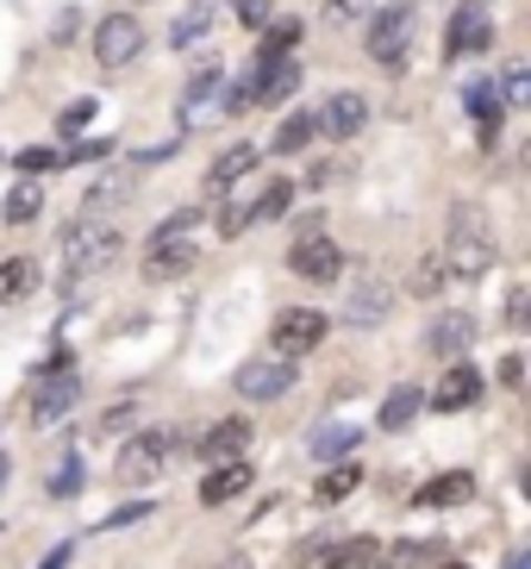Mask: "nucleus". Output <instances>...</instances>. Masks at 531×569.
Returning a JSON list of instances; mask_svg holds the SVG:
<instances>
[{
    "instance_id": "obj_1",
    "label": "nucleus",
    "mask_w": 531,
    "mask_h": 569,
    "mask_svg": "<svg viewBox=\"0 0 531 569\" xmlns=\"http://www.w3.org/2000/svg\"><path fill=\"white\" fill-rule=\"evenodd\" d=\"M444 276L450 282H482L488 269L500 263V244H494V232H488V219L475 213L469 201H457L450 207V238H444Z\"/></svg>"
},
{
    "instance_id": "obj_2",
    "label": "nucleus",
    "mask_w": 531,
    "mask_h": 569,
    "mask_svg": "<svg viewBox=\"0 0 531 569\" xmlns=\"http://www.w3.org/2000/svg\"><path fill=\"white\" fill-rule=\"evenodd\" d=\"M413 38H419V0H382V7H369L363 51L375 69H407Z\"/></svg>"
},
{
    "instance_id": "obj_3",
    "label": "nucleus",
    "mask_w": 531,
    "mask_h": 569,
    "mask_svg": "<svg viewBox=\"0 0 531 569\" xmlns=\"http://www.w3.org/2000/svg\"><path fill=\"white\" fill-rule=\"evenodd\" d=\"M119 251H126V238H119V226H100V219H76V226L63 232L69 282H82V276H94V269H107Z\"/></svg>"
},
{
    "instance_id": "obj_4",
    "label": "nucleus",
    "mask_w": 531,
    "mask_h": 569,
    "mask_svg": "<svg viewBox=\"0 0 531 569\" xmlns=\"http://www.w3.org/2000/svg\"><path fill=\"white\" fill-rule=\"evenodd\" d=\"M325 332H332V319L319 313V307H282V313L269 319V351L300 363V357H313L325 345Z\"/></svg>"
},
{
    "instance_id": "obj_5",
    "label": "nucleus",
    "mask_w": 531,
    "mask_h": 569,
    "mask_svg": "<svg viewBox=\"0 0 531 569\" xmlns=\"http://www.w3.org/2000/svg\"><path fill=\"white\" fill-rule=\"evenodd\" d=\"M176 451H182V432H176V426L132 432V438H126V451H119V463H113V476L132 488V482H144V476H157V469H163Z\"/></svg>"
},
{
    "instance_id": "obj_6",
    "label": "nucleus",
    "mask_w": 531,
    "mask_h": 569,
    "mask_svg": "<svg viewBox=\"0 0 531 569\" xmlns=\"http://www.w3.org/2000/svg\"><path fill=\"white\" fill-rule=\"evenodd\" d=\"M288 269H294V282H338L344 276V251H338V238L332 232H319V226H307V232L294 238V251H288Z\"/></svg>"
},
{
    "instance_id": "obj_7",
    "label": "nucleus",
    "mask_w": 531,
    "mask_h": 569,
    "mask_svg": "<svg viewBox=\"0 0 531 569\" xmlns=\"http://www.w3.org/2000/svg\"><path fill=\"white\" fill-rule=\"evenodd\" d=\"M288 388H294V363L288 357H250V363H238V376H232V395L244 407H263V401H282Z\"/></svg>"
},
{
    "instance_id": "obj_8",
    "label": "nucleus",
    "mask_w": 531,
    "mask_h": 569,
    "mask_svg": "<svg viewBox=\"0 0 531 569\" xmlns=\"http://www.w3.org/2000/svg\"><path fill=\"white\" fill-rule=\"evenodd\" d=\"M482 395H488V376L469 357H450L444 363V376L432 382V413H469V407H482Z\"/></svg>"
},
{
    "instance_id": "obj_9",
    "label": "nucleus",
    "mask_w": 531,
    "mask_h": 569,
    "mask_svg": "<svg viewBox=\"0 0 531 569\" xmlns=\"http://www.w3.org/2000/svg\"><path fill=\"white\" fill-rule=\"evenodd\" d=\"M144 57V19L138 13H107L94 26V63L100 69H126Z\"/></svg>"
},
{
    "instance_id": "obj_10",
    "label": "nucleus",
    "mask_w": 531,
    "mask_h": 569,
    "mask_svg": "<svg viewBox=\"0 0 531 569\" xmlns=\"http://www.w3.org/2000/svg\"><path fill=\"white\" fill-rule=\"evenodd\" d=\"M494 44V26H488L482 0H457L444 26V63H463V57H482Z\"/></svg>"
},
{
    "instance_id": "obj_11",
    "label": "nucleus",
    "mask_w": 531,
    "mask_h": 569,
    "mask_svg": "<svg viewBox=\"0 0 531 569\" xmlns=\"http://www.w3.org/2000/svg\"><path fill=\"white\" fill-rule=\"evenodd\" d=\"M363 126H369V94H357V88H338L313 107V132L332 138V144H350Z\"/></svg>"
},
{
    "instance_id": "obj_12",
    "label": "nucleus",
    "mask_w": 531,
    "mask_h": 569,
    "mask_svg": "<svg viewBox=\"0 0 531 569\" xmlns=\"http://www.w3.org/2000/svg\"><path fill=\"white\" fill-rule=\"evenodd\" d=\"M69 407H82V376H76V369H50V376H38L26 419H32V426H57Z\"/></svg>"
},
{
    "instance_id": "obj_13",
    "label": "nucleus",
    "mask_w": 531,
    "mask_h": 569,
    "mask_svg": "<svg viewBox=\"0 0 531 569\" xmlns=\"http://www.w3.org/2000/svg\"><path fill=\"white\" fill-rule=\"evenodd\" d=\"M475 338H482V319L469 313V307H444V313L425 326V351L432 357H469Z\"/></svg>"
},
{
    "instance_id": "obj_14",
    "label": "nucleus",
    "mask_w": 531,
    "mask_h": 569,
    "mask_svg": "<svg viewBox=\"0 0 531 569\" xmlns=\"http://www.w3.org/2000/svg\"><path fill=\"white\" fill-rule=\"evenodd\" d=\"M300 57H257V94H250V107H282V101H294L300 94Z\"/></svg>"
},
{
    "instance_id": "obj_15",
    "label": "nucleus",
    "mask_w": 531,
    "mask_h": 569,
    "mask_svg": "<svg viewBox=\"0 0 531 569\" xmlns=\"http://www.w3.org/2000/svg\"><path fill=\"white\" fill-rule=\"evenodd\" d=\"M388 313H394V288L382 276H357L344 295V326H382Z\"/></svg>"
},
{
    "instance_id": "obj_16",
    "label": "nucleus",
    "mask_w": 531,
    "mask_h": 569,
    "mask_svg": "<svg viewBox=\"0 0 531 569\" xmlns=\"http://www.w3.org/2000/svg\"><path fill=\"white\" fill-rule=\"evenodd\" d=\"M257 482V469L244 463V457H232V463H207V476H200V507H226L238 501L244 488Z\"/></svg>"
},
{
    "instance_id": "obj_17",
    "label": "nucleus",
    "mask_w": 531,
    "mask_h": 569,
    "mask_svg": "<svg viewBox=\"0 0 531 569\" xmlns=\"http://www.w3.org/2000/svg\"><path fill=\"white\" fill-rule=\"evenodd\" d=\"M469 501H475V476L469 469H444V476H432L413 495V507H425V513H450V507H469Z\"/></svg>"
},
{
    "instance_id": "obj_18",
    "label": "nucleus",
    "mask_w": 531,
    "mask_h": 569,
    "mask_svg": "<svg viewBox=\"0 0 531 569\" xmlns=\"http://www.w3.org/2000/svg\"><path fill=\"white\" fill-rule=\"evenodd\" d=\"M244 451H250V419L244 413L213 419L207 438H200V457H207V463H232V457H244Z\"/></svg>"
},
{
    "instance_id": "obj_19",
    "label": "nucleus",
    "mask_w": 531,
    "mask_h": 569,
    "mask_svg": "<svg viewBox=\"0 0 531 569\" xmlns=\"http://www.w3.org/2000/svg\"><path fill=\"white\" fill-rule=\"evenodd\" d=\"M257 163H263V151H257V144H232V151H219L213 169H207V194H213V201H226V194H232V188L244 182Z\"/></svg>"
},
{
    "instance_id": "obj_20",
    "label": "nucleus",
    "mask_w": 531,
    "mask_h": 569,
    "mask_svg": "<svg viewBox=\"0 0 531 569\" xmlns=\"http://www.w3.org/2000/svg\"><path fill=\"white\" fill-rule=\"evenodd\" d=\"M213 26H219V0H188L182 13L169 19V44L176 51H194V44L213 38Z\"/></svg>"
},
{
    "instance_id": "obj_21",
    "label": "nucleus",
    "mask_w": 531,
    "mask_h": 569,
    "mask_svg": "<svg viewBox=\"0 0 531 569\" xmlns=\"http://www.w3.org/2000/svg\"><path fill=\"white\" fill-rule=\"evenodd\" d=\"M463 107H469V119H475V138H482V144H494L500 138V119H507V107H500V88L488 82H469L463 88Z\"/></svg>"
},
{
    "instance_id": "obj_22",
    "label": "nucleus",
    "mask_w": 531,
    "mask_h": 569,
    "mask_svg": "<svg viewBox=\"0 0 531 569\" xmlns=\"http://www.w3.org/2000/svg\"><path fill=\"white\" fill-rule=\"evenodd\" d=\"M194 269V238H169V244H150L144 251V276L150 282H176Z\"/></svg>"
},
{
    "instance_id": "obj_23",
    "label": "nucleus",
    "mask_w": 531,
    "mask_h": 569,
    "mask_svg": "<svg viewBox=\"0 0 531 569\" xmlns=\"http://www.w3.org/2000/svg\"><path fill=\"white\" fill-rule=\"evenodd\" d=\"M419 413H425V388L400 382V388H388V401H382V413H375V426H382V432H407Z\"/></svg>"
},
{
    "instance_id": "obj_24",
    "label": "nucleus",
    "mask_w": 531,
    "mask_h": 569,
    "mask_svg": "<svg viewBox=\"0 0 531 569\" xmlns=\"http://www.w3.org/2000/svg\"><path fill=\"white\" fill-rule=\"evenodd\" d=\"M313 138H319L313 132V113H288L282 126H275V138H269V151H275V157H300Z\"/></svg>"
},
{
    "instance_id": "obj_25",
    "label": "nucleus",
    "mask_w": 531,
    "mask_h": 569,
    "mask_svg": "<svg viewBox=\"0 0 531 569\" xmlns=\"http://www.w3.org/2000/svg\"><path fill=\"white\" fill-rule=\"evenodd\" d=\"M357 438H363L357 426H344V419H325V426L313 432V457H319V463H332V457H350V451H357Z\"/></svg>"
},
{
    "instance_id": "obj_26",
    "label": "nucleus",
    "mask_w": 531,
    "mask_h": 569,
    "mask_svg": "<svg viewBox=\"0 0 531 569\" xmlns=\"http://www.w3.org/2000/svg\"><path fill=\"white\" fill-rule=\"evenodd\" d=\"M50 501H76V495H82V488H88V463H82V451H69L63 457V463H57V469H50Z\"/></svg>"
},
{
    "instance_id": "obj_27",
    "label": "nucleus",
    "mask_w": 531,
    "mask_h": 569,
    "mask_svg": "<svg viewBox=\"0 0 531 569\" xmlns=\"http://www.w3.org/2000/svg\"><path fill=\"white\" fill-rule=\"evenodd\" d=\"M357 482H363V469H357V463H338V469H325V476H319L313 501H319V507H338V501H344V495H350Z\"/></svg>"
},
{
    "instance_id": "obj_28",
    "label": "nucleus",
    "mask_w": 531,
    "mask_h": 569,
    "mask_svg": "<svg viewBox=\"0 0 531 569\" xmlns=\"http://www.w3.org/2000/svg\"><path fill=\"white\" fill-rule=\"evenodd\" d=\"M219 82H226V69L207 57V63H194V76H188V88H182V107H200V101H213L219 94Z\"/></svg>"
},
{
    "instance_id": "obj_29",
    "label": "nucleus",
    "mask_w": 531,
    "mask_h": 569,
    "mask_svg": "<svg viewBox=\"0 0 531 569\" xmlns=\"http://www.w3.org/2000/svg\"><path fill=\"white\" fill-rule=\"evenodd\" d=\"M38 207H44V194H38V182L26 176V182H19L13 194H7V226H32Z\"/></svg>"
},
{
    "instance_id": "obj_30",
    "label": "nucleus",
    "mask_w": 531,
    "mask_h": 569,
    "mask_svg": "<svg viewBox=\"0 0 531 569\" xmlns=\"http://www.w3.org/2000/svg\"><path fill=\"white\" fill-rule=\"evenodd\" d=\"M375 557V538H344V545H332V551L319 557V569H357Z\"/></svg>"
},
{
    "instance_id": "obj_31",
    "label": "nucleus",
    "mask_w": 531,
    "mask_h": 569,
    "mask_svg": "<svg viewBox=\"0 0 531 569\" xmlns=\"http://www.w3.org/2000/svg\"><path fill=\"white\" fill-rule=\"evenodd\" d=\"M300 44V19H269L263 26V57H294Z\"/></svg>"
},
{
    "instance_id": "obj_32",
    "label": "nucleus",
    "mask_w": 531,
    "mask_h": 569,
    "mask_svg": "<svg viewBox=\"0 0 531 569\" xmlns=\"http://www.w3.org/2000/svg\"><path fill=\"white\" fill-rule=\"evenodd\" d=\"M126 188H132V176H107V182H94V188H88V201H82V219H100L119 194H126Z\"/></svg>"
},
{
    "instance_id": "obj_33",
    "label": "nucleus",
    "mask_w": 531,
    "mask_h": 569,
    "mask_svg": "<svg viewBox=\"0 0 531 569\" xmlns=\"http://www.w3.org/2000/svg\"><path fill=\"white\" fill-rule=\"evenodd\" d=\"M432 563V545L425 538H394L388 545V569H425Z\"/></svg>"
},
{
    "instance_id": "obj_34",
    "label": "nucleus",
    "mask_w": 531,
    "mask_h": 569,
    "mask_svg": "<svg viewBox=\"0 0 531 569\" xmlns=\"http://www.w3.org/2000/svg\"><path fill=\"white\" fill-rule=\"evenodd\" d=\"M500 107L513 113V107H531V76L525 63H507V76H500Z\"/></svg>"
},
{
    "instance_id": "obj_35",
    "label": "nucleus",
    "mask_w": 531,
    "mask_h": 569,
    "mask_svg": "<svg viewBox=\"0 0 531 569\" xmlns=\"http://www.w3.org/2000/svg\"><path fill=\"white\" fill-rule=\"evenodd\" d=\"M213 226H219V238H244L250 226H257V207H250V201H226Z\"/></svg>"
},
{
    "instance_id": "obj_36",
    "label": "nucleus",
    "mask_w": 531,
    "mask_h": 569,
    "mask_svg": "<svg viewBox=\"0 0 531 569\" xmlns=\"http://www.w3.org/2000/svg\"><path fill=\"white\" fill-rule=\"evenodd\" d=\"M250 207H257V219L294 213V182H288V176H282V182H269V188H263V201H250Z\"/></svg>"
},
{
    "instance_id": "obj_37",
    "label": "nucleus",
    "mask_w": 531,
    "mask_h": 569,
    "mask_svg": "<svg viewBox=\"0 0 531 569\" xmlns=\"http://www.w3.org/2000/svg\"><path fill=\"white\" fill-rule=\"evenodd\" d=\"M194 226H200V207H182V213H169L163 226H157V232L144 238V251H150V244H169V238H194Z\"/></svg>"
},
{
    "instance_id": "obj_38",
    "label": "nucleus",
    "mask_w": 531,
    "mask_h": 569,
    "mask_svg": "<svg viewBox=\"0 0 531 569\" xmlns=\"http://www.w3.org/2000/svg\"><path fill=\"white\" fill-rule=\"evenodd\" d=\"M88 126H94V101H88V94H82V101H69L63 113H57V132H63V138H82Z\"/></svg>"
},
{
    "instance_id": "obj_39",
    "label": "nucleus",
    "mask_w": 531,
    "mask_h": 569,
    "mask_svg": "<svg viewBox=\"0 0 531 569\" xmlns=\"http://www.w3.org/2000/svg\"><path fill=\"white\" fill-rule=\"evenodd\" d=\"M444 282H450V276H444V257H438V251H425V257H419V276H413V288L425 295V301H432V295H438Z\"/></svg>"
},
{
    "instance_id": "obj_40",
    "label": "nucleus",
    "mask_w": 531,
    "mask_h": 569,
    "mask_svg": "<svg viewBox=\"0 0 531 569\" xmlns=\"http://www.w3.org/2000/svg\"><path fill=\"white\" fill-rule=\"evenodd\" d=\"M369 7H375V0H325V26H357V19H369Z\"/></svg>"
},
{
    "instance_id": "obj_41",
    "label": "nucleus",
    "mask_w": 531,
    "mask_h": 569,
    "mask_svg": "<svg viewBox=\"0 0 531 569\" xmlns=\"http://www.w3.org/2000/svg\"><path fill=\"white\" fill-rule=\"evenodd\" d=\"M232 19L250 26V32H263L269 19H275V7H269V0H232Z\"/></svg>"
},
{
    "instance_id": "obj_42",
    "label": "nucleus",
    "mask_w": 531,
    "mask_h": 569,
    "mask_svg": "<svg viewBox=\"0 0 531 569\" xmlns=\"http://www.w3.org/2000/svg\"><path fill=\"white\" fill-rule=\"evenodd\" d=\"M13 163H19V176H44V169H57L63 157H57V151H44V144H26V151L13 157Z\"/></svg>"
},
{
    "instance_id": "obj_43",
    "label": "nucleus",
    "mask_w": 531,
    "mask_h": 569,
    "mask_svg": "<svg viewBox=\"0 0 531 569\" xmlns=\"http://www.w3.org/2000/svg\"><path fill=\"white\" fill-rule=\"evenodd\" d=\"M250 94H257V82H219V107H226V113H250Z\"/></svg>"
},
{
    "instance_id": "obj_44",
    "label": "nucleus",
    "mask_w": 531,
    "mask_h": 569,
    "mask_svg": "<svg viewBox=\"0 0 531 569\" xmlns=\"http://www.w3.org/2000/svg\"><path fill=\"white\" fill-rule=\"evenodd\" d=\"M126 426H138V401H113L107 413H100V432H107V438L126 432Z\"/></svg>"
},
{
    "instance_id": "obj_45",
    "label": "nucleus",
    "mask_w": 531,
    "mask_h": 569,
    "mask_svg": "<svg viewBox=\"0 0 531 569\" xmlns=\"http://www.w3.org/2000/svg\"><path fill=\"white\" fill-rule=\"evenodd\" d=\"M32 282H38L32 263H7V269H0V295H26Z\"/></svg>"
},
{
    "instance_id": "obj_46",
    "label": "nucleus",
    "mask_w": 531,
    "mask_h": 569,
    "mask_svg": "<svg viewBox=\"0 0 531 569\" xmlns=\"http://www.w3.org/2000/svg\"><path fill=\"white\" fill-rule=\"evenodd\" d=\"M138 519H150V501H132V507H119V513H107L100 532H119V526H138Z\"/></svg>"
},
{
    "instance_id": "obj_47",
    "label": "nucleus",
    "mask_w": 531,
    "mask_h": 569,
    "mask_svg": "<svg viewBox=\"0 0 531 569\" xmlns=\"http://www.w3.org/2000/svg\"><path fill=\"white\" fill-rule=\"evenodd\" d=\"M107 151H113V138H88V144H76V151H69L63 163H100Z\"/></svg>"
},
{
    "instance_id": "obj_48",
    "label": "nucleus",
    "mask_w": 531,
    "mask_h": 569,
    "mask_svg": "<svg viewBox=\"0 0 531 569\" xmlns=\"http://www.w3.org/2000/svg\"><path fill=\"white\" fill-rule=\"evenodd\" d=\"M69 557H76V538H63V545H57V551H50L38 569H69Z\"/></svg>"
},
{
    "instance_id": "obj_49",
    "label": "nucleus",
    "mask_w": 531,
    "mask_h": 569,
    "mask_svg": "<svg viewBox=\"0 0 531 569\" xmlns=\"http://www.w3.org/2000/svg\"><path fill=\"white\" fill-rule=\"evenodd\" d=\"M500 382H507V388H519V382H525V363H519V357H507V369H500Z\"/></svg>"
},
{
    "instance_id": "obj_50",
    "label": "nucleus",
    "mask_w": 531,
    "mask_h": 569,
    "mask_svg": "<svg viewBox=\"0 0 531 569\" xmlns=\"http://www.w3.org/2000/svg\"><path fill=\"white\" fill-rule=\"evenodd\" d=\"M507 319H513V326H525V288H513V301H507Z\"/></svg>"
},
{
    "instance_id": "obj_51",
    "label": "nucleus",
    "mask_w": 531,
    "mask_h": 569,
    "mask_svg": "<svg viewBox=\"0 0 531 569\" xmlns=\"http://www.w3.org/2000/svg\"><path fill=\"white\" fill-rule=\"evenodd\" d=\"M219 569H257V563H250V557H226Z\"/></svg>"
},
{
    "instance_id": "obj_52",
    "label": "nucleus",
    "mask_w": 531,
    "mask_h": 569,
    "mask_svg": "<svg viewBox=\"0 0 531 569\" xmlns=\"http://www.w3.org/2000/svg\"><path fill=\"white\" fill-rule=\"evenodd\" d=\"M7 476H13V463H7V451H0V488H7Z\"/></svg>"
},
{
    "instance_id": "obj_53",
    "label": "nucleus",
    "mask_w": 531,
    "mask_h": 569,
    "mask_svg": "<svg viewBox=\"0 0 531 569\" xmlns=\"http://www.w3.org/2000/svg\"><path fill=\"white\" fill-rule=\"evenodd\" d=\"M438 569H469V563H457V557H450V563H438Z\"/></svg>"
}]
</instances>
